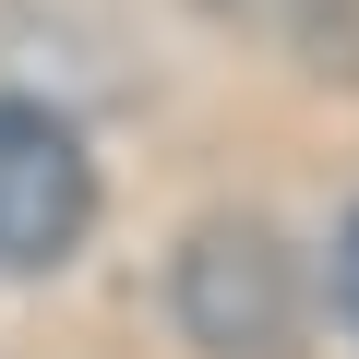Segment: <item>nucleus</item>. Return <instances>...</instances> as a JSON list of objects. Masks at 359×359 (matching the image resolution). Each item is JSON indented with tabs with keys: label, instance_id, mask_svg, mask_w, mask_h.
Masks as SVG:
<instances>
[{
	"label": "nucleus",
	"instance_id": "nucleus-1",
	"mask_svg": "<svg viewBox=\"0 0 359 359\" xmlns=\"http://www.w3.org/2000/svg\"><path fill=\"white\" fill-rule=\"evenodd\" d=\"M168 311H180V335L204 359H287L311 287H299V252L264 216H204L180 240V264H168Z\"/></svg>",
	"mask_w": 359,
	"mask_h": 359
},
{
	"label": "nucleus",
	"instance_id": "nucleus-2",
	"mask_svg": "<svg viewBox=\"0 0 359 359\" xmlns=\"http://www.w3.org/2000/svg\"><path fill=\"white\" fill-rule=\"evenodd\" d=\"M96 228V156L60 108L0 96V276H60Z\"/></svg>",
	"mask_w": 359,
	"mask_h": 359
},
{
	"label": "nucleus",
	"instance_id": "nucleus-3",
	"mask_svg": "<svg viewBox=\"0 0 359 359\" xmlns=\"http://www.w3.org/2000/svg\"><path fill=\"white\" fill-rule=\"evenodd\" d=\"M335 287H347V311H359V216H347V252H335Z\"/></svg>",
	"mask_w": 359,
	"mask_h": 359
}]
</instances>
